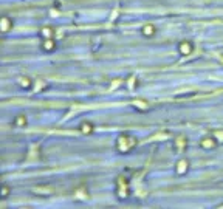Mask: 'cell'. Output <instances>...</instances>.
<instances>
[{
	"label": "cell",
	"mask_w": 223,
	"mask_h": 209,
	"mask_svg": "<svg viewBox=\"0 0 223 209\" xmlns=\"http://www.w3.org/2000/svg\"><path fill=\"white\" fill-rule=\"evenodd\" d=\"M133 146H135V139L132 136H129V135L119 136V139H118V149L121 152H129Z\"/></svg>",
	"instance_id": "cell-1"
},
{
	"label": "cell",
	"mask_w": 223,
	"mask_h": 209,
	"mask_svg": "<svg viewBox=\"0 0 223 209\" xmlns=\"http://www.w3.org/2000/svg\"><path fill=\"white\" fill-rule=\"evenodd\" d=\"M192 51V45L189 42H181L180 43V53L181 54H189Z\"/></svg>",
	"instance_id": "cell-2"
},
{
	"label": "cell",
	"mask_w": 223,
	"mask_h": 209,
	"mask_svg": "<svg viewBox=\"0 0 223 209\" xmlns=\"http://www.w3.org/2000/svg\"><path fill=\"white\" fill-rule=\"evenodd\" d=\"M201 147L203 149H211V147H216V141L211 139V138H206L201 141Z\"/></svg>",
	"instance_id": "cell-3"
},
{
	"label": "cell",
	"mask_w": 223,
	"mask_h": 209,
	"mask_svg": "<svg viewBox=\"0 0 223 209\" xmlns=\"http://www.w3.org/2000/svg\"><path fill=\"white\" fill-rule=\"evenodd\" d=\"M143 34L144 36H153L155 34V27L153 25H146L143 28Z\"/></svg>",
	"instance_id": "cell-4"
},
{
	"label": "cell",
	"mask_w": 223,
	"mask_h": 209,
	"mask_svg": "<svg viewBox=\"0 0 223 209\" xmlns=\"http://www.w3.org/2000/svg\"><path fill=\"white\" fill-rule=\"evenodd\" d=\"M187 166H189L187 161H186V160H181V161L178 163V166H177V172H178V173H184L186 169H187Z\"/></svg>",
	"instance_id": "cell-5"
},
{
	"label": "cell",
	"mask_w": 223,
	"mask_h": 209,
	"mask_svg": "<svg viewBox=\"0 0 223 209\" xmlns=\"http://www.w3.org/2000/svg\"><path fill=\"white\" fill-rule=\"evenodd\" d=\"M81 130H82V133H91L93 132V125L90 124V123H84V124L81 125Z\"/></svg>",
	"instance_id": "cell-6"
},
{
	"label": "cell",
	"mask_w": 223,
	"mask_h": 209,
	"mask_svg": "<svg viewBox=\"0 0 223 209\" xmlns=\"http://www.w3.org/2000/svg\"><path fill=\"white\" fill-rule=\"evenodd\" d=\"M14 124L16 125H25L27 124V119H25L23 116H17V118H16V121H14Z\"/></svg>",
	"instance_id": "cell-7"
},
{
	"label": "cell",
	"mask_w": 223,
	"mask_h": 209,
	"mask_svg": "<svg viewBox=\"0 0 223 209\" xmlns=\"http://www.w3.org/2000/svg\"><path fill=\"white\" fill-rule=\"evenodd\" d=\"M44 37H51V34H53V31H51V28H42V33H41Z\"/></svg>",
	"instance_id": "cell-8"
},
{
	"label": "cell",
	"mask_w": 223,
	"mask_h": 209,
	"mask_svg": "<svg viewBox=\"0 0 223 209\" xmlns=\"http://www.w3.org/2000/svg\"><path fill=\"white\" fill-rule=\"evenodd\" d=\"M53 48H54V42L53 41H46L44 43V50H46V51H48V50H53Z\"/></svg>",
	"instance_id": "cell-9"
},
{
	"label": "cell",
	"mask_w": 223,
	"mask_h": 209,
	"mask_svg": "<svg viewBox=\"0 0 223 209\" xmlns=\"http://www.w3.org/2000/svg\"><path fill=\"white\" fill-rule=\"evenodd\" d=\"M8 20H9V19H6V17H3V19H2V23H3L2 30H3V31H6V30H8Z\"/></svg>",
	"instance_id": "cell-10"
},
{
	"label": "cell",
	"mask_w": 223,
	"mask_h": 209,
	"mask_svg": "<svg viewBox=\"0 0 223 209\" xmlns=\"http://www.w3.org/2000/svg\"><path fill=\"white\" fill-rule=\"evenodd\" d=\"M8 192H9V191H8V187H6V186H3V189H2V195H3V197H6V195H8Z\"/></svg>",
	"instance_id": "cell-11"
},
{
	"label": "cell",
	"mask_w": 223,
	"mask_h": 209,
	"mask_svg": "<svg viewBox=\"0 0 223 209\" xmlns=\"http://www.w3.org/2000/svg\"><path fill=\"white\" fill-rule=\"evenodd\" d=\"M22 85H25V87H30V79H22Z\"/></svg>",
	"instance_id": "cell-12"
}]
</instances>
